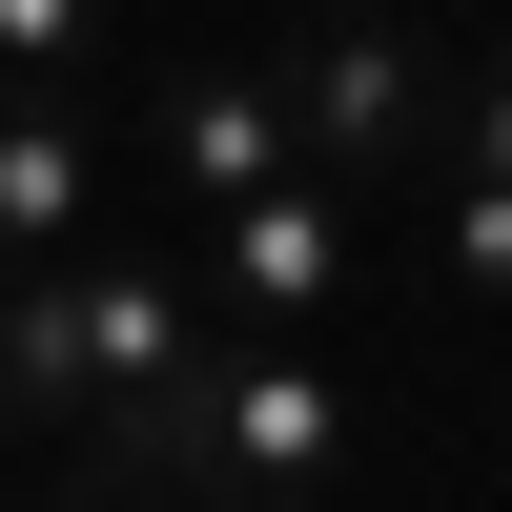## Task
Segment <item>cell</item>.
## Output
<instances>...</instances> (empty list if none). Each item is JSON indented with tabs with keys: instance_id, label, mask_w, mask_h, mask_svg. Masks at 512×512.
<instances>
[{
	"instance_id": "9c48e42d",
	"label": "cell",
	"mask_w": 512,
	"mask_h": 512,
	"mask_svg": "<svg viewBox=\"0 0 512 512\" xmlns=\"http://www.w3.org/2000/svg\"><path fill=\"white\" fill-rule=\"evenodd\" d=\"M451 287L512 328V185H451Z\"/></svg>"
},
{
	"instance_id": "52a82bcc",
	"label": "cell",
	"mask_w": 512,
	"mask_h": 512,
	"mask_svg": "<svg viewBox=\"0 0 512 512\" xmlns=\"http://www.w3.org/2000/svg\"><path fill=\"white\" fill-rule=\"evenodd\" d=\"M0 431H21V451H82V328H62V267L0 287Z\"/></svg>"
},
{
	"instance_id": "8992f818",
	"label": "cell",
	"mask_w": 512,
	"mask_h": 512,
	"mask_svg": "<svg viewBox=\"0 0 512 512\" xmlns=\"http://www.w3.org/2000/svg\"><path fill=\"white\" fill-rule=\"evenodd\" d=\"M82 226H103V144H82L62 103H0V287L82 267Z\"/></svg>"
},
{
	"instance_id": "5b68a950",
	"label": "cell",
	"mask_w": 512,
	"mask_h": 512,
	"mask_svg": "<svg viewBox=\"0 0 512 512\" xmlns=\"http://www.w3.org/2000/svg\"><path fill=\"white\" fill-rule=\"evenodd\" d=\"M144 144H164V185H185L205 226H246L267 185H308V144H287V82H267V62H185V82L144 103Z\"/></svg>"
},
{
	"instance_id": "ba28073f",
	"label": "cell",
	"mask_w": 512,
	"mask_h": 512,
	"mask_svg": "<svg viewBox=\"0 0 512 512\" xmlns=\"http://www.w3.org/2000/svg\"><path fill=\"white\" fill-rule=\"evenodd\" d=\"M82 62H103L82 0H0V82H21V103H41V82H82Z\"/></svg>"
},
{
	"instance_id": "6da1fadb",
	"label": "cell",
	"mask_w": 512,
	"mask_h": 512,
	"mask_svg": "<svg viewBox=\"0 0 512 512\" xmlns=\"http://www.w3.org/2000/svg\"><path fill=\"white\" fill-rule=\"evenodd\" d=\"M62 328H82V451L103 431H185V390H205V267H164V246H82L62 267Z\"/></svg>"
},
{
	"instance_id": "277c9868",
	"label": "cell",
	"mask_w": 512,
	"mask_h": 512,
	"mask_svg": "<svg viewBox=\"0 0 512 512\" xmlns=\"http://www.w3.org/2000/svg\"><path fill=\"white\" fill-rule=\"evenodd\" d=\"M328 287H349V185H267L246 226H205V328L226 349H287Z\"/></svg>"
},
{
	"instance_id": "30bf717a",
	"label": "cell",
	"mask_w": 512,
	"mask_h": 512,
	"mask_svg": "<svg viewBox=\"0 0 512 512\" xmlns=\"http://www.w3.org/2000/svg\"><path fill=\"white\" fill-rule=\"evenodd\" d=\"M451 185H512V62L472 82V164H451Z\"/></svg>"
},
{
	"instance_id": "7a4b0ae2",
	"label": "cell",
	"mask_w": 512,
	"mask_h": 512,
	"mask_svg": "<svg viewBox=\"0 0 512 512\" xmlns=\"http://www.w3.org/2000/svg\"><path fill=\"white\" fill-rule=\"evenodd\" d=\"M185 472H205V512H328V472H349V390H328L308 349H205Z\"/></svg>"
},
{
	"instance_id": "3957f363",
	"label": "cell",
	"mask_w": 512,
	"mask_h": 512,
	"mask_svg": "<svg viewBox=\"0 0 512 512\" xmlns=\"http://www.w3.org/2000/svg\"><path fill=\"white\" fill-rule=\"evenodd\" d=\"M287 144H308V185H369V164H410L431 144V41L410 21H328V41H287Z\"/></svg>"
},
{
	"instance_id": "8fae6325",
	"label": "cell",
	"mask_w": 512,
	"mask_h": 512,
	"mask_svg": "<svg viewBox=\"0 0 512 512\" xmlns=\"http://www.w3.org/2000/svg\"><path fill=\"white\" fill-rule=\"evenodd\" d=\"M492 492H512V431H492Z\"/></svg>"
}]
</instances>
